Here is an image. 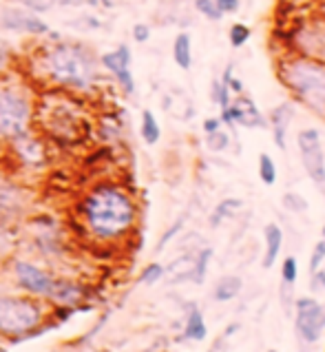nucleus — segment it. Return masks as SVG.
I'll list each match as a JSON object with an SVG mask.
<instances>
[{
    "instance_id": "nucleus-9",
    "label": "nucleus",
    "mask_w": 325,
    "mask_h": 352,
    "mask_svg": "<svg viewBox=\"0 0 325 352\" xmlns=\"http://www.w3.org/2000/svg\"><path fill=\"white\" fill-rule=\"evenodd\" d=\"M14 273H16L20 288L36 297H49L56 286V279L52 275L45 273V270L38 268L36 264H29V261H16Z\"/></svg>"
},
{
    "instance_id": "nucleus-30",
    "label": "nucleus",
    "mask_w": 325,
    "mask_h": 352,
    "mask_svg": "<svg viewBox=\"0 0 325 352\" xmlns=\"http://www.w3.org/2000/svg\"><path fill=\"white\" fill-rule=\"evenodd\" d=\"M299 277V270H297V259L294 257H288L286 261H283V281L286 284H294Z\"/></svg>"
},
{
    "instance_id": "nucleus-21",
    "label": "nucleus",
    "mask_w": 325,
    "mask_h": 352,
    "mask_svg": "<svg viewBox=\"0 0 325 352\" xmlns=\"http://www.w3.org/2000/svg\"><path fill=\"white\" fill-rule=\"evenodd\" d=\"M243 208V202L241 199H237V197H226L223 202L212 210V217H210V224L212 226H219V222L223 217H232L237 213V210H241Z\"/></svg>"
},
{
    "instance_id": "nucleus-16",
    "label": "nucleus",
    "mask_w": 325,
    "mask_h": 352,
    "mask_svg": "<svg viewBox=\"0 0 325 352\" xmlns=\"http://www.w3.org/2000/svg\"><path fill=\"white\" fill-rule=\"evenodd\" d=\"M172 58L179 69H190L192 65V43L188 34H179L172 43Z\"/></svg>"
},
{
    "instance_id": "nucleus-31",
    "label": "nucleus",
    "mask_w": 325,
    "mask_h": 352,
    "mask_svg": "<svg viewBox=\"0 0 325 352\" xmlns=\"http://www.w3.org/2000/svg\"><path fill=\"white\" fill-rule=\"evenodd\" d=\"M323 259H325V239H323V241H319L317 248H314L312 257H310V275L314 273V270H319V268H321Z\"/></svg>"
},
{
    "instance_id": "nucleus-15",
    "label": "nucleus",
    "mask_w": 325,
    "mask_h": 352,
    "mask_svg": "<svg viewBox=\"0 0 325 352\" xmlns=\"http://www.w3.org/2000/svg\"><path fill=\"white\" fill-rule=\"evenodd\" d=\"M281 244H283V233L277 224H268L266 226V257H263V268H272L274 261H277L281 253Z\"/></svg>"
},
{
    "instance_id": "nucleus-34",
    "label": "nucleus",
    "mask_w": 325,
    "mask_h": 352,
    "mask_svg": "<svg viewBox=\"0 0 325 352\" xmlns=\"http://www.w3.org/2000/svg\"><path fill=\"white\" fill-rule=\"evenodd\" d=\"M181 228H184V219H177V222H175V224H172V226H170V228L166 230V233H164V235H161V239L157 241V250H161V248H164V246L168 244V241H170L172 237H175V235L179 233V230H181Z\"/></svg>"
},
{
    "instance_id": "nucleus-4",
    "label": "nucleus",
    "mask_w": 325,
    "mask_h": 352,
    "mask_svg": "<svg viewBox=\"0 0 325 352\" xmlns=\"http://www.w3.org/2000/svg\"><path fill=\"white\" fill-rule=\"evenodd\" d=\"M281 76L303 102L325 113V65L317 60H292L283 67Z\"/></svg>"
},
{
    "instance_id": "nucleus-36",
    "label": "nucleus",
    "mask_w": 325,
    "mask_h": 352,
    "mask_svg": "<svg viewBox=\"0 0 325 352\" xmlns=\"http://www.w3.org/2000/svg\"><path fill=\"white\" fill-rule=\"evenodd\" d=\"M133 38L137 40V43H146V40L150 38V27L144 23H137L133 27Z\"/></svg>"
},
{
    "instance_id": "nucleus-42",
    "label": "nucleus",
    "mask_w": 325,
    "mask_h": 352,
    "mask_svg": "<svg viewBox=\"0 0 325 352\" xmlns=\"http://www.w3.org/2000/svg\"><path fill=\"white\" fill-rule=\"evenodd\" d=\"M237 330H239V324H232V326H230V328L226 330V337H230L232 333H237Z\"/></svg>"
},
{
    "instance_id": "nucleus-26",
    "label": "nucleus",
    "mask_w": 325,
    "mask_h": 352,
    "mask_svg": "<svg viewBox=\"0 0 325 352\" xmlns=\"http://www.w3.org/2000/svg\"><path fill=\"white\" fill-rule=\"evenodd\" d=\"M195 7L201 16H206L208 20H221V12L219 7L215 5V0H195Z\"/></svg>"
},
{
    "instance_id": "nucleus-5",
    "label": "nucleus",
    "mask_w": 325,
    "mask_h": 352,
    "mask_svg": "<svg viewBox=\"0 0 325 352\" xmlns=\"http://www.w3.org/2000/svg\"><path fill=\"white\" fill-rule=\"evenodd\" d=\"M32 118V102L25 89L9 80H0V138L14 140L27 133Z\"/></svg>"
},
{
    "instance_id": "nucleus-40",
    "label": "nucleus",
    "mask_w": 325,
    "mask_h": 352,
    "mask_svg": "<svg viewBox=\"0 0 325 352\" xmlns=\"http://www.w3.org/2000/svg\"><path fill=\"white\" fill-rule=\"evenodd\" d=\"M219 126H221V120H217V118H210V120H206L204 122V131L210 135V133H215V131H219Z\"/></svg>"
},
{
    "instance_id": "nucleus-3",
    "label": "nucleus",
    "mask_w": 325,
    "mask_h": 352,
    "mask_svg": "<svg viewBox=\"0 0 325 352\" xmlns=\"http://www.w3.org/2000/svg\"><path fill=\"white\" fill-rule=\"evenodd\" d=\"M47 74L54 82L71 89H89L96 80L93 58L85 47L63 43L49 49L47 54Z\"/></svg>"
},
{
    "instance_id": "nucleus-24",
    "label": "nucleus",
    "mask_w": 325,
    "mask_h": 352,
    "mask_svg": "<svg viewBox=\"0 0 325 352\" xmlns=\"http://www.w3.org/2000/svg\"><path fill=\"white\" fill-rule=\"evenodd\" d=\"M250 38V27L243 23H235L230 27V45L232 47H243Z\"/></svg>"
},
{
    "instance_id": "nucleus-20",
    "label": "nucleus",
    "mask_w": 325,
    "mask_h": 352,
    "mask_svg": "<svg viewBox=\"0 0 325 352\" xmlns=\"http://www.w3.org/2000/svg\"><path fill=\"white\" fill-rule=\"evenodd\" d=\"M142 138H144L146 144H157L161 138V131L157 124V118L153 111H144L142 113Z\"/></svg>"
},
{
    "instance_id": "nucleus-13",
    "label": "nucleus",
    "mask_w": 325,
    "mask_h": 352,
    "mask_svg": "<svg viewBox=\"0 0 325 352\" xmlns=\"http://www.w3.org/2000/svg\"><path fill=\"white\" fill-rule=\"evenodd\" d=\"M292 118H294V109L288 102L272 111V133L279 148H286V133H288V124L292 122Z\"/></svg>"
},
{
    "instance_id": "nucleus-17",
    "label": "nucleus",
    "mask_w": 325,
    "mask_h": 352,
    "mask_svg": "<svg viewBox=\"0 0 325 352\" xmlns=\"http://www.w3.org/2000/svg\"><path fill=\"white\" fill-rule=\"evenodd\" d=\"M102 65L109 69L111 74H117L122 69H128L131 65V49L126 45H120L115 52L102 56Z\"/></svg>"
},
{
    "instance_id": "nucleus-33",
    "label": "nucleus",
    "mask_w": 325,
    "mask_h": 352,
    "mask_svg": "<svg viewBox=\"0 0 325 352\" xmlns=\"http://www.w3.org/2000/svg\"><path fill=\"white\" fill-rule=\"evenodd\" d=\"M117 78V82L122 85L126 94H133L135 91V82H133V76H131V69H122V72L113 74Z\"/></svg>"
},
{
    "instance_id": "nucleus-27",
    "label": "nucleus",
    "mask_w": 325,
    "mask_h": 352,
    "mask_svg": "<svg viewBox=\"0 0 325 352\" xmlns=\"http://www.w3.org/2000/svg\"><path fill=\"white\" fill-rule=\"evenodd\" d=\"M283 206H286L288 210H292V213H306V210H308V202L297 193L283 195Z\"/></svg>"
},
{
    "instance_id": "nucleus-12",
    "label": "nucleus",
    "mask_w": 325,
    "mask_h": 352,
    "mask_svg": "<svg viewBox=\"0 0 325 352\" xmlns=\"http://www.w3.org/2000/svg\"><path fill=\"white\" fill-rule=\"evenodd\" d=\"M3 25L7 29H14V32H25V34H34V36H45L49 34V25L38 20L36 16H29L18 12V9H12L3 16Z\"/></svg>"
},
{
    "instance_id": "nucleus-35",
    "label": "nucleus",
    "mask_w": 325,
    "mask_h": 352,
    "mask_svg": "<svg viewBox=\"0 0 325 352\" xmlns=\"http://www.w3.org/2000/svg\"><path fill=\"white\" fill-rule=\"evenodd\" d=\"M65 7H78V5H93V7H111L113 0H60Z\"/></svg>"
},
{
    "instance_id": "nucleus-32",
    "label": "nucleus",
    "mask_w": 325,
    "mask_h": 352,
    "mask_svg": "<svg viewBox=\"0 0 325 352\" xmlns=\"http://www.w3.org/2000/svg\"><path fill=\"white\" fill-rule=\"evenodd\" d=\"M208 146H210L212 151H223V148L228 146V135L223 133L221 129L215 131V133H210V135H208Z\"/></svg>"
},
{
    "instance_id": "nucleus-25",
    "label": "nucleus",
    "mask_w": 325,
    "mask_h": 352,
    "mask_svg": "<svg viewBox=\"0 0 325 352\" xmlns=\"http://www.w3.org/2000/svg\"><path fill=\"white\" fill-rule=\"evenodd\" d=\"M164 277V266H159V264H148L144 270H142V275H139V281L142 284H146V286H153L157 284V281Z\"/></svg>"
},
{
    "instance_id": "nucleus-8",
    "label": "nucleus",
    "mask_w": 325,
    "mask_h": 352,
    "mask_svg": "<svg viewBox=\"0 0 325 352\" xmlns=\"http://www.w3.org/2000/svg\"><path fill=\"white\" fill-rule=\"evenodd\" d=\"M297 144L301 151L303 166H306L308 175L319 186L325 184V155L321 146V135L317 129H303L297 135Z\"/></svg>"
},
{
    "instance_id": "nucleus-28",
    "label": "nucleus",
    "mask_w": 325,
    "mask_h": 352,
    "mask_svg": "<svg viewBox=\"0 0 325 352\" xmlns=\"http://www.w3.org/2000/svg\"><path fill=\"white\" fill-rule=\"evenodd\" d=\"M212 96H215L217 104L221 107V111L230 107V87L226 82H215V91H212Z\"/></svg>"
},
{
    "instance_id": "nucleus-2",
    "label": "nucleus",
    "mask_w": 325,
    "mask_h": 352,
    "mask_svg": "<svg viewBox=\"0 0 325 352\" xmlns=\"http://www.w3.org/2000/svg\"><path fill=\"white\" fill-rule=\"evenodd\" d=\"M36 122H40L49 135L58 142L74 144L87 135L85 113L74 104V100L60 94L45 96L36 109Z\"/></svg>"
},
{
    "instance_id": "nucleus-41",
    "label": "nucleus",
    "mask_w": 325,
    "mask_h": 352,
    "mask_svg": "<svg viewBox=\"0 0 325 352\" xmlns=\"http://www.w3.org/2000/svg\"><path fill=\"white\" fill-rule=\"evenodd\" d=\"M228 87H230V89H235V91H237V94H241V91H243V85L239 82V80H235V78H230V82H228Z\"/></svg>"
},
{
    "instance_id": "nucleus-19",
    "label": "nucleus",
    "mask_w": 325,
    "mask_h": 352,
    "mask_svg": "<svg viewBox=\"0 0 325 352\" xmlns=\"http://www.w3.org/2000/svg\"><path fill=\"white\" fill-rule=\"evenodd\" d=\"M241 286H243V281L235 275H228V277H223L217 281V286H215V299L217 301H230V299H235L239 293H241Z\"/></svg>"
},
{
    "instance_id": "nucleus-23",
    "label": "nucleus",
    "mask_w": 325,
    "mask_h": 352,
    "mask_svg": "<svg viewBox=\"0 0 325 352\" xmlns=\"http://www.w3.org/2000/svg\"><path fill=\"white\" fill-rule=\"evenodd\" d=\"M259 177L266 184H274V179H277V166H274L272 157L268 153H263L259 157Z\"/></svg>"
},
{
    "instance_id": "nucleus-43",
    "label": "nucleus",
    "mask_w": 325,
    "mask_h": 352,
    "mask_svg": "<svg viewBox=\"0 0 325 352\" xmlns=\"http://www.w3.org/2000/svg\"><path fill=\"white\" fill-rule=\"evenodd\" d=\"M323 239H325V226H323Z\"/></svg>"
},
{
    "instance_id": "nucleus-11",
    "label": "nucleus",
    "mask_w": 325,
    "mask_h": 352,
    "mask_svg": "<svg viewBox=\"0 0 325 352\" xmlns=\"http://www.w3.org/2000/svg\"><path fill=\"white\" fill-rule=\"evenodd\" d=\"M14 151L18 153V160L23 164H29V166H43L47 162V148L45 144L36 140L32 133H23L14 138Z\"/></svg>"
},
{
    "instance_id": "nucleus-37",
    "label": "nucleus",
    "mask_w": 325,
    "mask_h": 352,
    "mask_svg": "<svg viewBox=\"0 0 325 352\" xmlns=\"http://www.w3.org/2000/svg\"><path fill=\"white\" fill-rule=\"evenodd\" d=\"M221 14H235L239 9V0H215Z\"/></svg>"
},
{
    "instance_id": "nucleus-1",
    "label": "nucleus",
    "mask_w": 325,
    "mask_h": 352,
    "mask_svg": "<svg viewBox=\"0 0 325 352\" xmlns=\"http://www.w3.org/2000/svg\"><path fill=\"white\" fill-rule=\"evenodd\" d=\"M137 219V208L126 190L113 184L91 188L82 202V222L91 237L117 241L131 233Z\"/></svg>"
},
{
    "instance_id": "nucleus-14",
    "label": "nucleus",
    "mask_w": 325,
    "mask_h": 352,
    "mask_svg": "<svg viewBox=\"0 0 325 352\" xmlns=\"http://www.w3.org/2000/svg\"><path fill=\"white\" fill-rule=\"evenodd\" d=\"M82 297H85V288L78 284H69V281H56L52 295H49V299H56L63 306H74Z\"/></svg>"
},
{
    "instance_id": "nucleus-29",
    "label": "nucleus",
    "mask_w": 325,
    "mask_h": 352,
    "mask_svg": "<svg viewBox=\"0 0 325 352\" xmlns=\"http://www.w3.org/2000/svg\"><path fill=\"white\" fill-rule=\"evenodd\" d=\"M27 9H32V12H49V9H54L56 5H60V0H20Z\"/></svg>"
},
{
    "instance_id": "nucleus-39",
    "label": "nucleus",
    "mask_w": 325,
    "mask_h": 352,
    "mask_svg": "<svg viewBox=\"0 0 325 352\" xmlns=\"http://www.w3.org/2000/svg\"><path fill=\"white\" fill-rule=\"evenodd\" d=\"M7 63H9V47H7V43L0 40V72H3Z\"/></svg>"
},
{
    "instance_id": "nucleus-6",
    "label": "nucleus",
    "mask_w": 325,
    "mask_h": 352,
    "mask_svg": "<svg viewBox=\"0 0 325 352\" xmlns=\"http://www.w3.org/2000/svg\"><path fill=\"white\" fill-rule=\"evenodd\" d=\"M43 324V306L27 297L0 295V337L20 339L34 335Z\"/></svg>"
},
{
    "instance_id": "nucleus-10",
    "label": "nucleus",
    "mask_w": 325,
    "mask_h": 352,
    "mask_svg": "<svg viewBox=\"0 0 325 352\" xmlns=\"http://www.w3.org/2000/svg\"><path fill=\"white\" fill-rule=\"evenodd\" d=\"M221 122L226 124H241V126H248V129H263L266 126V120L259 113V109L255 107L250 98L241 96L235 104H230L228 109L221 111Z\"/></svg>"
},
{
    "instance_id": "nucleus-22",
    "label": "nucleus",
    "mask_w": 325,
    "mask_h": 352,
    "mask_svg": "<svg viewBox=\"0 0 325 352\" xmlns=\"http://www.w3.org/2000/svg\"><path fill=\"white\" fill-rule=\"evenodd\" d=\"M210 257H212V248H204L201 253L197 255L195 264H192V273L190 277L197 281V284H201V281L206 279V270H208V264H210Z\"/></svg>"
},
{
    "instance_id": "nucleus-18",
    "label": "nucleus",
    "mask_w": 325,
    "mask_h": 352,
    "mask_svg": "<svg viewBox=\"0 0 325 352\" xmlns=\"http://www.w3.org/2000/svg\"><path fill=\"white\" fill-rule=\"evenodd\" d=\"M184 339H192V341L206 339V321L197 308H190V315L186 319V328H184Z\"/></svg>"
},
{
    "instance_id": "nucleus-38",
    "label": "nucleus",
    "mask_w": 325,
    "mask_h": 352,
    "mask_svg": "<svg viewBox=\"0 0 325 352\" xmlns=\"http://www.w3.org/2000/svg\"><path fill=\"white\" fill-rule=\"evenodd\" d=\"M312 286L317 290H325V273L323 270H314L312 273Z\"/></svg>"
},
{
    "instance_id": "nucleus-7",
    "label": "nucleus",
    "mask_w": 325,
    "mask_h": 352,
    "mask_svg": "<svg viewBox=\"0 0 325 352\" xmlns=\"http://www.w3.org/2000/svg\"><path fill=\"white\" fill-rule=\"evenodd\" d=\"M294 306H297L294 328H297V335L301 337V341H306V344L319 341L321 333L325 330V308L310 297L297 299Z\"/></svg>"
}]
</instances>
